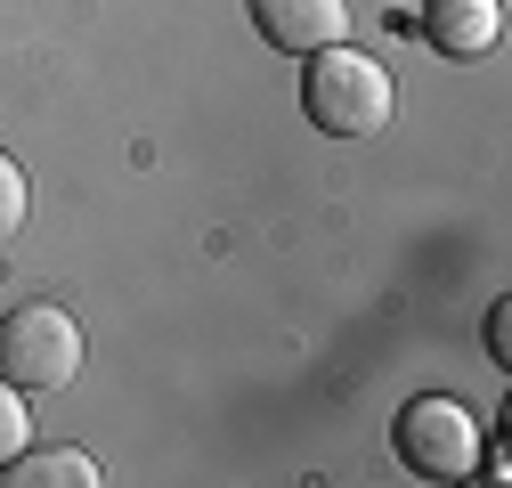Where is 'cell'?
Returning a JSON list of instances; mask_svg holds the SVG:
<instances>
[{
  "label": "cell",
  "mask_w": 512,
  "mask_h": 488,
  "mask_svg": "<svg viewBox=\"0 0 512 488\" xmlns=\"http://www.w3.org/2000/svg\"><path fill=\"white\" fill-rule=\"evenodd\" d=\"M301 106H309V122L326 139H382V131H391V114H399V90H391V74H382L366 49L334 41V49L309 57Z\"/></svg>",
  "instance_id": "6da1fadb"
},
{
  "label": "cell",
  "mask_w": 512,
  "mask_h": 488,
  "mask_svg": "<svg viewBox=\"0 0 512 488\" xmlns=\"http://www.w3.org/2000/svg\"><path fill=\"white\" fill-rule=\"evenodd\" d=\"M0 375L17 391H66L82 375V326L57 301H25L0 318Z\"/></svg>",
  "instance_id": "7a4b0ae2"
},
{
  "label": "cell",
  "mask_w": 512,
  "mask_h": 488,
  "mask_svg": "<svg viewBox=\"0 0 512 488\" xmlns=\"http://www.w3.org/2000/svg\"><path fill=\"white\" fill-rule=\"evenodd\" d=\"M391 440H399V464L423 472V480H464L480 464V423L464 415V399H415V407H399Z\"/></svg>",
  "instance_id": "3957f363"
},
{
  "label": "cell",
  "mask_w": 512,
  "mask_h": 488,
  "mask_svg": "<svg viewBox=\"0 0 512 488\" xmlns=\"http://www.w3.org/2000/svg\"><path fill=\"white\" fill-rule=\"evenodd\" d=\"M252 25L269 33V49L317 57V49L350 41V0H252Z\"/></svg>",
  "instance_id": "277c9868"
},
{
  "label": "cell",
  "mask_w": 512,
  "mask_h": 488,
  "mask_svg": "<svg viewBox=\"0 0 512 488\" xmlns=\"http://www.w3.org/2000/svg\"><path fill=\"white\" fill-rule=\"evenodd\" d=\"M504 33V0H423V41L439 57H488Z\"/></svg>",
  "instance_id": "5b68a950"
},
{
  "label": "cell",
  "mask_w": 512,
  "mask_h": 488,
  "mask_svg": "<svg viewBox=\"0 0 512 488\" xmlns=\"http://www.w3.org/2000/svg\"><path fill=\"white\" fill-rule=\"evenodd\" d=\"M0 488H98V464L82 448H41V456H9Z\"/></svg>",
  "instance_id": "8992f818"
},
{
  "label": "cell",
  "mask_w": 512,
  "mask_h": 488,
  "mask_svg": "<svg viewBox=\"0 0 512 488\" xmlns=\"http://www.w3.org/2000/svg\"><path fill=\"white\" fill-rule=\"evenodd\" d=\"M25 432H33V407H25V391L9 375H0V464L25 456Z\"/></svg>",
  "instance_id": "52a82bcc"
},
{
  "label": "cell",
  "mask_w": 512,
  "mask_h": 488,
  "mask_svg": "<svg viewBox=\"0 0 512 488\" xmlns=\"http://www.w3.org/2000/svg\"><path fill=\"white\" fill-rule=\"evenodd\" d=\"M25 228V171L0 155V236H17Z\"/></svg>",
  "instance_id": "ba28073f"
},
{
  "label": "cell",
  "mask_w": 512,
  "mask_h": 488,
  "mask_svg": "<svg viewBox=\"0 0 512 488\" xmlns=\"http://www.w3.org/2000/svg\"><path fill=\"white\" fill-rule=\"evenodd\" d=\"M488 358L512 366V301H496V310H488Z\"/></svg>",
  "instance_id": "9c48e42d"
}]
</instances>
